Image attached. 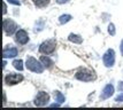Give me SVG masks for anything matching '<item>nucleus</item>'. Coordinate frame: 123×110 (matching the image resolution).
<instances>
[{"mask_svg":"<svg viewBox=\"0 0 123 110\" xmlns=\"http://www.w3.org/2000/svg\"><path fill=\"white\" fill-rule=\"evenodd\" d=\"M25 68L29 71H32L35 73H43L44 71V64L40 62V60H37L33 56H28L25 61Z\"/></svg>","mask_w":123,"mask_h":110,"instance_id":"1","label":"nucleus"},{"mask_svg":"<svg viewBox=\"0 0 123 110\" xmlns=\"http://www.w3.org/2000/svg\"><path fill=\"white\" fill-rule=\"evenodd\" d=\"M56 48V40L55 39H47L40 44V46L38 48V51L40 54H44V55H49L55 51Z\"/></svg>","mask_w":123,"mask_h":110,"instance_id":"2","label":"nucleus"},{"mask_svg":"<svg viewBox=\"0 0 123 110\" xmlns=\"http://www.w3.org/2000/svg\"><path fill=\"white\" fill-rule=\"evenodd\" d=\"M75 78L80 80V81H91L96 79V75L94 72L90 70V69H80L75 75Z\"/></svg>","mask_w":123,"mask_h":110,"instance_id":"3","label":"nucleus"},{"mask_svg":"<svg viewBox=\"0 0 123 110\" xmlns=\"http://www.w3.org/2000/svg\"><path fill=\"white\" fill-rule=\"evenodd\" d=\"M17 31V24L11 18L4 20V32L6 36H12Z\"/></svg>","mask_w":123,"mask_h":110,"instance_id":"4","label":"nucleus"},{"mask_svg":"<svg viewBox=\"0 0 123 110\" xmlns=\"http://www.w3.org/2000/svg\"><path fill=\"white\" fill-rule=\"evenodd\" d=\"M48 101H49V94L46 93V92H44V91H40L35 96L33 103L37 107H44V105H46L48 103Z\"/></svg>","mask_w":123,"mask_h":110,"instance_id":"5","label":"nucleus"},{"mask_svg":"<svg viewBox=\"0 0 123 110\" xmlns=\"http://www.w3.org/2000/svg\"><path fill=\"white\" fill-rule=\"evenodd\" d=\"M24 79V77L20 75V73H13V72H9L8 75H6L4 80H5V84L6 85H16L18 84V83H21L22 80Z\"/></svg>","mask_w":123,"mask_h":110,"instance_id":"6","label":"nucleus"},{"mask_svg":"<svg viewBox=\"0 0 123 110\" xmlns=\"http://www.w3.org/2000/svg\"><path fill=\"white\" fill-rule=\"evenodd\" d=\"M14 39H15V42L17 45H25L29 42V35L24 29H18L15 32Z\"/></svg>","mask_w":123,"mask_h":110,"instance_id":"7","label":"nucleus"},{"mask_svg":"<svg viewBox=\"0 0 123 110\" xmlns=\"http://www.w3.org/2000/svg\"><path fill=\"white\" fill-rule=\"evenodd\" d=\"M102 62L107 68H111V67L114 65V63H115V52H114V49H111V48L107 49V52L102 55Z\"/></svg>","mask_w":123,"mask_h":110,"instance_id":"8","label":"nucleus"},{"mask_svg":"<svg viewBox=\"0 0 123 110\" xmlns=\"http://www.w3.org/2000/svg\"><path fill=\"white\" fill-rule=\"evenodd\" d=\"M17 48L16 47H13L12 45H6V47L4 48V51H2V55H4V58H14L17 55Z\"/></svg>","mask_w":123,"mask_h":110,"instance_id":"9","label":"nucleus"},{"mask_svg":"<svg viewBox=\"0 0 123 110\" xmlns=\"http://www.w3.org/2000/svg\"><path fill=\"white\" fill-rule=\"evenodd\" d=\"M114 94V86L112 84H107L101 92V95H100V99L101 100H106L108 98H111L112 95Z\"/></svg>","mask_w":123,"mask_h":110,"instance_id":"10","label":"nucleus"},{"mask_svg":"<svg viewBox=\"0 0 123 110\" xmlns=\"http://www.w3.org/2000/svg\"><path fill=\"white\" fill-rule=\"evenodd\" d=\"M39 60H40V62L43 63L44 67H45L46 69H52V68H53L54 62H53V61H52V60H51L49 58H48L47 55H42Z\"/></svg>","mask_w":123,"mask_h":110,"instance_id":"11","label":"nucleus"},{"mask_svg":"<svg viewBox=\"0 0 123 110\" xmlns=\"http://www.w3.org/2000/svg\"><path fill=\"white\" fill-rule=\"evenodd\" d=\"M32 2L37 8H45L49 5L51 0H32Z\"/></svg>","mask_w":123,"mask_h":110,"instance_id":"12","label":"nucleus"},{"mask_svg":"<svg viewBox=\"0 0 123 110\" xmlns=\"http://www.w3.org/2000/svg\"><path fill=\"white\" fill-rule=\"evenodd\" d=\"M68 39H69L71 42H75V44H82V42H83L82 37L78 36V35H75V33H70L69 37H68Z\"/></svg>","mask_w":123,"mask_h":110,"instance_id":"13","label":"nucleus"},{"mask_svg":"<svg viewBox=\"0 0 123 110\" xmlns=\"http://www.w3.org/2000/svg\"><path fill=\"white\" fill-rule=\"evenodd\" d=\"M12 64H13V67H14L16 70H20V71L23 70V61L20 60V58H18V60H14Z\"/></svg>","mask_w":123,"mask_h":110,"instance_id":"14","label":"nucleus"},{"mask_svg":"<svg viewBox=\"0 0 123 110\" xmlns=\"http://www.w3.org/2000/svg\"><path fill=\"white\" fill-rule=\"evenodd\" d=\"M54 95V99H55V101H58L59 103H62V102H64V96L63 94L61 93V92H59V91H55L53 93Z\"/></svg>","mask_w":123,"mask_h":110,"instance_id":"15","label":"nucleus"},{"mask_svg":"<svg viewBox=\"0 0 123 110\" xmlns=\"http://www.w3.org/2000/svg\"><path fill=\"white\" fill-rule=\"evenodd\" d=\"M70 20H71V15H61L59 18V22L61 23V24H64V23H67V22H69Z\"/></svg>","mask_w":123,"mask_h":110,"instance_id":"16","label":"nucleus"},{"mask_svg":"<svg viewBox=\"0 0 123 110\" xmlns=\"http://www.w3.org/2000/svg\"><path fill=\"white\" fill-rule=\"evenodd\" d=\"M108 32H109L111 36H114V35H115V26H114L113 23H111V24L108 25Z\"/></svg>","mask_w":123,"mask_h":110,"instance_id":"17","label":"nucleus"},{"mask_svg":"<svg viewBox=\"0 0 123 110\" xmlns=\"http://www.w3.org/2000/svg\"><path fill=\"white\" fill-rule=\"evenodd\" d=\"M115 101H116V102H123V92L120 95H118L116 99H115Z\"/></svg>","mask_w":123,"mask_h":110,"instance_id":"18","label":"nucleus"},{"mask_svg":"<svg viewBox=\"0 0 123 110\" xmlns=\"http://www.w3.org/2000/svg\"><path fill=\"white\" fill-rule=\"evenodd\" d=\"M8 2H11V4H13V5L15 6H20V1L18 0H7Z\"/></svg>","mask_w":123,"mask_h":110,"instance_id":"19","label":"nucleus"},{"mask_svg":"<svg viewBox=\"0 0 123 110\" xmlns=\"http://www.w3.org/2000/svg\"><path fill=\"white\" fill-rule=\"evenodd\" d=\"M69 0H55V2L56 4H59V5H62V4H67Z\"/></svg>","mask_w":123,"mask_h":110,"instance_id":"20","label":"nucleus"},{"mask_svg":"<svg viewBox=\"0 0 123 110\" xmlns=\"http://www.w3.org/2000/svg\"><path fill=\"white\" fill-rule=\"evenodd\" d=\"M118 89H121V92H123V83L122 81L118 83Z\"/></svg>","mask_w":123,"mask_h":110,"instance_id":"21","label":"nucleus"},{"mask_svg":"<svg viewBox=\"0 0 123 110\" xmlns=\"http://www.w3.org/2000/svg\"><path fill=\"white\" fill-rule=\"evenodd\" d=\"M120 49H121V53H122V55H123V40L121 41V46H120Z\"/></svg>","mask_w":123,"mask_h":110,"instance_id":"22","label":"nucleus"},{"mask_svg":"<svg viewBox=\"0 0 123 110\" xmlns=\"http://www.w3.org/2000/svg\"><path fill=\"white\" fill-rule=\"evenodd\" d=\"M7 13V7H6V4L4 2V14H6Z\"/></svg>","mask_w":123,"mask_h":110,"instance_id":"23","label":"nucleus"}]
</instances>
